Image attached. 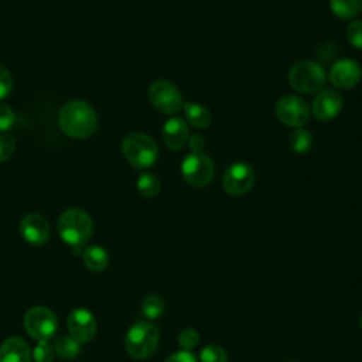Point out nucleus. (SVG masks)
Here are the masks:
<instances>
[{
    "label": "nucleus",
    "instance_id": "4",
    "mask_svg": "<svg viewBox=\"0 0 362 362\" xmlns=\"http://www.w3.org/2000/svg\"><path fill=\"white\" fill-rule=\"evenodd\" d=\"M122 153L124 158L136 168H148L158 158V147L156 141L144 133H130L122 141Z\"/></svg>",
    "mask_w": 362,
    "mask_h": 362
},
{
    "label": "nucleus",
    "instance_id": "27",
    "mask_svg": "<svg viewBox=\"0 0 362 362\" xmlns=\"http://www.w3.org/2000/svg\"><path fill=\"white\" fill-rule=\"evenodd\" d=\"M346 40L348 42L358 48V49H362V21L356 20V21H352L348 27H346Z\"/></svg>",
    "mask_w": 362,
    "mask_h": 362
},
{
    "label": "nucleus",
    "instance_id": "25",
    "mask_svg": "<svg viewBox=\"0 0 362 362\" xmlns=\"http://www.w3.org/2000/svg\"><path fill=\"white\" fill-rule=\"evenodd\" d=\"M34 362H52L55 356V349L48 341H38L34 351H31Z\"/></svg>",
    "mask_w": 362,
    "mask_h": 362
},
{
    "label": "nucleus",
    "instance_id": "12",
    "mask_svg": "<svg viewBox=\"0 0 362 362\" xmlns=\"http://www.w3.org/2000/svg\"><path fill=\"white\" fill-rule=\"evenodd\" d=\"M329 82L338 89H352L362 78V69L354 59H338L329 69Z\"/></svg>",
    "mask_w": 362,
    "mask_h": 362
},
{
    "label": "nucleus",
    "instance_id": "10",
    "mask_svg": "<svg viewBox=\"0 0 362 362\" xmlns=\"http://www.w3.org/2000/svg\"><path fill=\"white\" fill-rule=\"evenodd\" d=\"M256 181L253 168L242 161L232 163L223 173L222 185L226 194L232 197H239L249 192Z\"/></svg>",
    "mask_w": 362,
    "mask_h": 362
},
{
    "label": "nucleus",
    "instance_id": "24",
    "mask_svg": "<svg viewBox=\"0 0 362 362\" xmlns=\"http://www.w3.org/2000/svg\"><path fill=\"white\" fill-rule=\"evenodd\" d=\"M201 362H228V352L216 344L206 345L199 352Z\"/></svg>",
    "mask_w": 362,
    "mask_h": 362
},
{
    "label": "nucleus",
    "instance_id": "5",
    "mask_svg": "<svg viewBox=\"0 0 362 362\" xmlns=\"http://www.w3.org/2000/svg\"><path fill=\"white\" fill-rule=\"evenodd\" d=\"M288 82L300 93H314L322 88L325 71L315 61H298L288 71Z\"/></svg>",
    "mask_w": 362,
    "mask_h": 362
},
{
    "label": "nucleus",
    "instance_id": "26",
    "mask_svg": "<svg viewBox=\"0 0 362 362\" xmlns=\"http://www.w3.org/2000/svg\"><path fill=\"white\" fill-rule=\"evenodd\" d=\"M199 342V334L195 328H184L178 335V344L184 351H192Z\"/></svg>",
    "mask_w": 362,
    "mask_h": 362
},
{
    "label": "nucleus",
    "instance_id": "34",
    "mask_svg": "<svg viewBox=\"0 0 362 362\" xmlns=\"http://www.w3.org/2000/svg\"><path fill=\"white\" fill-rule=\"evenodd\" d=\"M287 362H298V361H287Z\"/></svg>",
    "mask_w": 362,
    "mask_h": 362
},
{
    "label": "nucleus",
    "instance_id": "33",
    "mask_svg": "<svg viewBox=\"0 0 362 362\" xmlns=\"http://www.w3.org/2000/svg\"><path fill=\"white\" fill-rule=\"evenodd\" d=\"M359 321H361V327H362V313H361V317H359Z\"/></svg>",
    "mask_w": 362,
    "mask_h": 362
},
{
    "label": "nucleus",
    "instance_id": "9",
    "mask_svg": "<svg viewBox=\"0 0 362 362\" xmlns=\"http://www.w3.org/2000/svg\"><path fill=\"white\" fill-rule=\"evenodd\" d=\"M274 115L283 124L297 129L308 122L310 107L300 96L284 95L276 102Z\"/></svg>",
    "mask_w": 362,
    "mask_h": 362
},
{
    "label": "nucleus",
    "instance_id": "18",
    "mask_svg": "<svg viewBox=\"0 0 362 362\" xmlns=\"http://www.w3.org/2000/svg\"><path fill=\"white\" fill-rule=\"evenodd\" d=\"M182 107H184L187 122L191 126L198 127V129H205L211 124L212 115L204 105H199L195 102H188Z\"/></svg>",
    "mask_w": 362,
    "mask_h": 362
},
{
    "label": "nucleus",
    "instance_id": "17",
    "mask_svg": "<svg viewBox=\"0 0 362 362\" xmlns=\"http://www.w3.org/2000/svg\"><path fill=\"white\" fill-rule=\"evenodd\" d=\"M82 257H83L85 266L90 272H95V273L103 272L109 264V255L105 250V247H102V246H96V245L88 246L83 250Z\"/></svg>",
    "mask_w": 362,
    "mask_h": 362
},
{
    "label": "nucleus",
    "instance_id": "32",
    "mask_svg": "<svg viewBox=\"0 0 362 362\" xmlns=\"http://www.w3.org/2000/svg\"><path fill=\"white\" fill-rule=\"evenodd\" d=\"M188 146L191 148V153H202V148L205 146L204 137L199 134H194L188 139Z\"/></svg>",
    "mask_w": 362,
    "mask_h": 362
},
{
    "label": "nucleus",
    "instance_id": "8",
    "mask_svg": "<svg viewBox=\"0 0 362 362\" xmlns=\"http://www.w3.org/2000/svg\"><path fill=\"white\" fill-rule=\"evenodd\" d=\"M150 103L161 113L173 115L182 107V96L178 88L164 79L154 81L148 88Z\"/></svg>",
    "mask_w": 362,
    "mask_h": 362
},
{
    "label": "nucleus",
    "instance_id": "19",
    "mask_svg": "<svg viewBox=\"0 0 362 362\" xmlns=\"http://www.w3.org/2000/svg\"><path fill=\"white\" fill-rule=\"evenodd\" d=\"M55 354L64 361H72L81 354V342L74 339L71 335H61L54 341Z\"/></svg>",
    "mask_w": 362,
    "mask_h": 362
},
{
    "label": "nucleus",
    "instance_id": "31",
    "mask_svg": "<svg viewBox=\"0 0 362 362\" xmlns=\"http://www.w3.org/2000/svg\"><path fill=\"white\" fill-rule=\"evenodd\" d=\"M165 362H198V359H197V356H195L191 351H184V349H181V351H178V352L171 354V355L165 359Z\"/></svg>",
    "mask_w": 362,
    "mask_h": 362
},
{
    "label": "nucleus",
    "instance_id": "1",
    "mask_svg": "<svg viewBox=\"0 0 362 362\" xmlns=\"http://www.w3.org/2000/svg\"><path fill=\"white\" fill-rule=\"evenodd\" d=\"M58 124L65 134L75 139H85L98 129V115L89 103L71 100L61 107Z\"/></svg>",
    "mask_w": 362,
    "mask_h": 362
},
{
    "label": "nucleus",
    "instance_id": "6",
    "mask_svg": "<svg viewBox=\"0 0 362 362\" xmlns=\"http://www.w3.org/2000/svg\"><path fill=\"white\" fill-rule=\"evenodd\" d=\"M24 328L27 334L37 341H49L58 328V318L47 307H31L24 315Z\"/></svg>",
    "mask_w": 362,
    "mask_h": 362
},
{
    "label": "nucleus",
    "instance_id": "15",
    "mask_svg": "<svg viewBox=\"0 0 362 362\" xmlns=\"http://www.w3.org/2000/svg\"><path fill=\"white\" fill-rule=\"evenodd\" d=\"M163 140L170 150H181L188 141V126L181 117H170L163 124Z\"/></svg>",
    "mask_w": 362,
    "mask_h": 362
},
{
    "label": "nucleus",
    "instance_id": "29",
    "mask_svg": "<svg viewBox=\"0 0 362 362\" xmlns=\"http://www.w3.org/2000/svg\"><path fill=\"white\" fill-rule=\"evenodd\" d=\"M14 122H16L14 112L8 106L0 103V132H6L11 129Z\"/></svg>",
    "mask_w": 362,
    "mask_h": 362
},
{
    "label": "nucleus",
    "instance_id": "13",
    "mask_svg": "<svg viewBox=\"0 0 362 362\" xmlns=\"http://www.w3.org/2000/svg\"><path fill=\"white\" fill-rule=\"evenodd\" d=\"M342 96L334 89H324L313 100L311 112L315 119L321 122H329L335 119L342 109Z\"/></svg>",
    "mask_w": 362,
    "mask_h": 362
},
{
    "label": "nucleus",
    "instance_id": "7",
    "mask_svg": "<svg viewBox=\"0 0 362 362\" xmlns=\"http://www.w3.org/2000/svg\"><path fill=\"white\" fill-rule=\"evenodd\" d=\"M181 174L189 185L202 188L214 178V161L204 153H189L182 158Z\"/></svg>",
    "mask_w": 362,
    "mask_h": 362
},
{
    "label": "nucleus",
    "instance_id": "28",
    "mask_svg": "<svg viewBox=\"0 0 362 362\" xmlns=\"http://www.w3.org/2000/svg\"><path fill=\"white\" fill-rule=\"evenodd\" d=\"M16 150V139L11 134H0V163L8 160Z\"/></svg>",
    "mask_w": 362,
    "mask_h": 362
},
{
    "label": "nucleus",
    "instance_id": "23",
    "mask_svg": "<svg viewBox=\"0 0 362 362\" xmlns=\"http://www.w3.org/2000/svg\"><path fill=\"white\" fill-rule=\"evenodd\" d=\"M136 187H137V191L146 198H153L160 192V181L151 173L140 174L136 182Z\"/></svg>",
    "mask_w": 362,
    "mask_h": 362
},
{
    "label": "nucleus",
    "instance_id": "11",
    "mask_svg": "<svg viewBox=\"0 0 362 362\" xmlns=\"http://www.w3.org/2000/svg\"><path fill=\"white\" fill-rule=\"evenodd\" d=\"M69 335L81 344L89 342L96 334V320L86 308H75L66 318Z\"/></svg>",
    "mask_w": 362,
    "mask_h": 362
},
{
    "label": "nucleus",
    "instance_id": "21",
    "mask_svg": "<svg viewBox=\"0 0 362 362\" xmlns=\"http://www.w3.org/2000/svg\"><path fill=\"white\" fill-rule=\"evenodd\" d=\"M290 147L297 154H305L313 147V134L303 127H297L288 137Z\"/></svg>",
    "mask_w": 362,
    "mask_h": 362
},
{
    "label": "nucleus",
    "instance_id": "3",
    "mask_svg": "<svg viewBox=\"0 0 362 362\" xmlns=\"http://www.w3.org/2000/svg\"><path fill=\"white\" fill-rule=\"evenodd\" d=\"M158 341L157 325L150 321H139L129 328L124 337V348L132 358L146 359L156 352Z\"/></svg>",
    "mask_w": 362,
    "mask_h": 362
},
{
    "label": "nucleus",
    "instance_id": "20",
    "mask_svg": "<svg viewBox=\"0 0 362 362\" xmlns=\"http://www.w3.org/2000/svg\"><path fill=\"white\" fill-rule=\"evenodd\" d=\"M331 11L341 20H351L362 11V0H329Z\"/></svg>",
    "mask_w": 362,
    "mask_h": 362
},
{
    "label": "nucleus",
    "instance_id": "14",
    "mask_svg": "<svg viewBox=\"0 0 362 362\" xmlns=\"http://www.w3.org/2000/svg\"><path fill=\"white\" fill-rule=\"evenodd\" d=\"M20 233L30 245L41 246L49 239V225L40 214H28L20 222Z\"/></svg>",
    "mask_w": 362,
    "mask_h": 362
},
{
    "label": "nucleus",
    "instance_id": "22",
    "mask_svg": "<svg viewBox=\"0 0 362 362\" xmlns=\"http://www.w3.org/2000/svg\"><path fill=\"white\" fill-rule=\"evenodd\" d=\"M165 303L158 294H148L141 301V313L148 320H157L163 315Z\"/></svg>",
    "mask_w": 362,
    "mask_h": 362
},
{
    "label": "nucleus",
    "instance_id": "2",
    "mask_svg": "<svg viewBox=\"0 0 362 362\" xmlns=\"http://www.w3.org/2000/svg\"><path fill=\"white\" fill-rule=\"evenodd\" d=\"M92 230V219L81 208H69L58 219V233L72 247H82L90 239Z\"/></svg>",
    "mask_w": 362,
    "mask_h": 362
},
{
    "label": "nucleus",
    "instance_id": "30",
    "mask_svg": "<svg viewBox=\"0 0 362 362\" xmlns=\"http://www.w3.org/2000/svg\"><path fill=\"white\" fill-rule=\"evenodd\" d=\"M11 89H13V78L10 72L0 65V99L7 98Z\"/></svg>",
    "mask_w": 362,
    "mask_h": 362
},
{
    "label": "nucleus",
    "instance_id": "16",
    "mask_svg": "<svg viewBox=\"0 0 362 362\" xmlns=\"http://www.w3.org/2000/svg\"><path fill=\"white\" fill-rule=\"evenodd\" d=\"M31 349L20 337H10L0 345V362H31Z\"/></svg>",
    "mask_w": 362,
    "mask_h": 362
}]
</instances>
